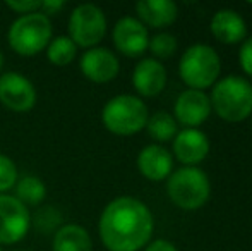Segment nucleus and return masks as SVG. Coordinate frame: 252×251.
I'll use <instances>...</instances> for the list:
<instances>
[{
  "instance_id": "nucleus-30",
  "label": "nucleus",
  "mask_w": 252,
  "mask_h": 251,
  "mask_svg": "<svg viewBox=\"0 0 252 251\" xmlns=\"http://www.w3.org/2000/svg\"><path fill=\"white\" fill-rule=\"evenodd\" d=\"M0 251H3V250H2V246H0Z\"/></svg>"
},
{
  "instance_id": "nucleus-13",
  "label": "nucleus",
  "mask_w": 252,
  "mask_h": 251,
  "mask_svg": "<svg viewBox=\"0 0 252 251\" xmlns=\"http://www.w3.org/2000/svg\"><path fill=\"white\" fill-rule=\"evenodd\" d=\"M209 153V140L199 129H184L173 138V155L186 167L201 164Z\"/></svg>"
},
{
  "instance_id": "nucleus-28",
  "label": "nucleus",
  "mask_w": 252,
  "mask_h": 251,
  "mask_svg": "<svg viewBox=\"0 0 252 251\" xmlns=\"http://www.w3.org/2000/svg\"><path fill=\"white\" fill-rule=\"evenodd\" d=\"M144 251H179V250L175 248L173 243L166 241V239H156V241L150 243Z\"/></svg>"
},
{
  "instance_id": "nucleus-25",
  "label": "nucleus",
  "mask_w": 252,
  "mask_h": 251,
  "mask_svg": "<svg viewBox=\"0 0 252 251\" xmlns=\"http://www.w3.org/2000/svg\"><path fill=\"white\" fill-rule=\"evenodd\" d=\"M5 5L19 16H24V14L38 12L41 2H38V0H9V2H5Z\"/></svg>"
},
{
  "instance_id": "nucleus-4",
  "label": "nucleus",
  "mask_w": 252,
  "mask_h": 251,
  "mask_svg": "<svg viewBox=\"0 0 252 251\" xmlns=\"http://www.w3.org/2000/svg\"><path fill=\"white\" fill-rule=\"evenodd\" d=\"M148 117L146 104L134 95H117L106 102L101 110L103 126L117 136L137 134L146 127Z\"/></svg>"
},
{
  "instance_id": "nucleus-18",
  "label": "nucleus",
  "mask_w": 252,
  "mask_h": 251,
  "mask_svg": "<svg viewBox=\"0 0 252 251\" xmlns=\"http://www.w3.org/2000/svg\"><path fill=\"white\" fill-rule=\"evenodd\" d=\"M52 251H93V241L83 225L65 224L53 234Z\"/></svg>"
},
{
  "instance_id": "nucleus-6",
  "label": "nucleus",
  "mask_w": 252,
  "mask_h": 251,
  "mask_svg": "<svg viewBox=\"0 0 252 251\" xmlns=\"http://www.w3.org/2000/svg\"><path fill=\"white\" fill-rule=\"evenodd\" d=\"M221 71V61L209 45H192L184 52L179 62V74L190 90L202 91L216 83Z\"/></svg>"
},
{
  "instance_id": "nucleus-23",
  "label": "nucleus",
  "mask_w": 252,
  "mask_h": 251,
  "mask_svg": "<svg viewBox=\"0 0 252 251\" xmlns=\"http://www.w3.org/2000/svg\"><path fill=\"white\" fill-rule=\"evenodd\" d=\"M150 52L158 59H168L177 52V38L170 33H156L155 36L150 38L148 45Z\"/></svg>"
},
{
  "instance_id": "nucleus-14",
  "label": "nucleus",
  "mask_w": 252,
  "mask_h": 251,
  "mask_svg": "<svg viewBox=\"0 0 252 251\" xmlns=\"http://www.w3.org/2000/svg\"><path fill=\"white\" fill-rule=\"evenodd\" d=\"M132 84L141 97H156L166 86V71L159 61L153 57L137 62L132 72Z\"/></svg>"
},
{
  "instance_id": "nucleus-22",
  "label": "nucleus",
  "mask_w": 252,
  "mask_h": 251,
  "mask_svg": "<svg viewBox=\"0 0 252 251\" xmlns=\"http://www.w3.org/2000/svg\"><path fill=\"white\" fill-rule=\"evenodd\" d=\"M31 222L40 232L55 234V231H59L60 224H62V214L53 207H43L36 212V215H34Z\"/></svg>"
},
{
  "instance_id": "nucleus-3",
  "label": "nucleus",
  "mask_w": 252,
  "mask_h": 251,
  "mask_svg": "<svg viewBox=\"0 0 252 251\" xmlns=\"http://www.w3.org/2000/svg\"><path fill=\"white\" fill-rule=\"evenodd\" d=\"M211 108L226 122H242L252 114V84L240 76H226L215 84Z\"/></svg>"
},
{
  "instance_id": "nucleus-19",
  "label": "nucleus",
  "mask_w": 252,
  "mask_h": 251,
  "mask_svg": "<svg viewBox=\"0 0 252 251\" xmlns=\"http://www.w3.org/2000/svg\"><path fill=\"white\" fill-rule=\"evenodd\" d=\"M16 194L14 198L19 200L24 207H38L47 198V186L38 176H23L16 182Z\"/></svg>"
},
{
  "instance_id": "nucleus-11",
  "label": "nucleus",
  "mask_w": 252,
  "mask_h": 251,
  "mask_svg": "<svg viewBox=\"0 0 252 251\" xmlns=\"http://www.w3.org/2000/svg\"><path fill=\"white\" fill-rule=\"evenodd\" d=\"M79 69L90 81L98 84L110 83L120 71V62L110 48L94 47L86 50L79 59Z\"/></svg>"
},
{
  "instance_id": "nucleus-29",
  "label": "nucleus",
  "mask_w": 252,
  "mask_h": 251,
  "mask_svg": "<svg viewBox=\"0 0 252 251\" xmlns=\"http://www.w3.org/2000/svg\"><path fill=\"white\" fill-rule=\"evenodd\" d=\"M3 64H5V57H3V52L0 50V72H2V69H3Z\"/></svg>"
},
{
  "instance_id": "nucleus-7",
  "label": "nucleus",
  "mask_w": 252,
  "mask_h": 251,
  "mask_svg": "<svg viewBox=\"0 0 252 251\" xmlns=\"http://www.w3.org/2000/svg\"><path fill=\"white\" fill-rule=\"evenodd\" d=\"M69 38L81 48H94L106 35L105 12L94 3H81L74 7L67 24Z\"/></svg>"
},
{
  "instance_id": "nucleus-1",
  "label": "nucleus",
  "mask_w": 252,
  "mask_h": 251,
  "mask_svg": "<svg viewBox=\"0 0 252 251\" xmlns=\"http://www.w3.org/2000/svg\"><path fill=\"white\" fill-rule=\"evenodd\" d=\"M155 229L151 210L141 200L119 196L101 212L100 239L108 251H139L150 243Z\"/></svg>"
},
{
  "instance_id": "nucleus-9",
  "label": "nucleus",
  "mask_w": 252,
  "mask_h": 251,
  "mask_svg": "<svg viewBox=\"0 0 252 251\" xmlns=\"http://www.w3.org/2000/svg\"><path fill=\"white\" fill-rule=\"evenodd\" d=\"M0 104L17 114L33 110L36 105V88L19 72L0 74Z\"/></svg>"
},
{
  "instance_id": "nucleus-15",
  "label": "nucleus",
  "mask_w": 252,
  "mask_h": 251,
  "mask_svg": "<svg viewBox=\"0 0 252 251\" xmlns=\"http://www.w3.org/2000/svg\"><path fill=\"white\" fill-rule=\"evenodd\" d=\"M137 169L150 181H163L172 174L173 157L159 144H148L137 155Z\"/></svg>"
},
{
  "instance_id": "nucleus-16",
  "label": "nucleus",
  "mask_w": 252,
  "mask_h": 251,
  "mask_svg": "<svg viewBox=\"0 0 252 251\" xmlns=\"http://www.w3.org/2000/svg\"><path fill=\"white\" fill-rule=\"evenodd\" d=\"M211 33L218 41L226 45H235L242 41L247 35L244 17L232 9H221L211 19Z\"/></svg>"
},
{
  "instance_id": "nucleus-20",
  "label": "nucleus",
  "mask_w": 252,
  "mask_h": 251,
  "mask_svg": "<svg viewBox=\"0 0 252 251\" xmlns=\"http://www.w3.org/2000/svg\"><path fill=\"white\" fill-rule=\"evenodd\" d=\"M47 57L53 66L65 67L76 59L77 55V47L69 36H55L52 38V41L48 43Z\"/></svg>"
},
{
  "instance_id": "nucleus-5",
  "label": "nucleus",
  "mask_w": 252,
  "mask_h": 251,
  "mask_svg": "<svg viewBox=\"0 0 252 251\" xmlns=\"http://www.w3.org/2000/svg\"><path fill=\"white\" fill-rule=\"evenodd\" d=\"M168 198L182 210H199L209 200L211 184L206 176L197 167H182L172 172L166 182Z\"/></svg>"
},
{
  "instance_id": "nucleus-24",
  "label": "nucleus",
  "mask_w": 252,
  "mask_h": 251,
  "mask_svg": "<svg viewBox=\"0 0 252 251\" xmlns=\"http://www.w3.org/2000/svg\"><path fill=\"white\" fill-rule=\"evenodd\" d=\"M19 174L12 158L0 153V194H5L16 186Z\"/></svg>"
},
{
  "instance_id": "nucleus-27",
  "label": "nucleus",
  "mask_w": 252,
  "mask_h": 251,
  "mask_svg": "<svg viewBox=\"0 0 252 251\" xmlns=\"http://www.w3.org/2000/svg\"><path fill=\"white\" fill-rule=\"evenodd\" d=\"M63 7H65V2H63V0H43V2H41V7H40V12L45 14L47 17H50V16L59 14Z\"/></svg>"
},
{
  "instance_id": "nucleus-21",
  "label": "nucleus",
  "mask_w": 252,
  "mask_h": 251,
  "mask_svg": "<svg viewBox=\"0 0 252 251\" xmlns=\"http://www.w3.org/2000/svg\"><path fill=\"white\" fill-rule=\"evenodd\" d=\"M146 129L150 136L156 141H170L177 134V121L168 112H155L151 117H148Z\"/></svg>"
},
{
  "instance_id": "nucleus-26",
  "label": "nucleus",
  "mask_w": 252,
  "mask_h": 251,
  "mask_svg": "<svg viewBox=\"0 0 252 251\" xmlns=\"http://www.w3.org/2000/svg\"><path fill=\"white\" fill-rule=\"evenodd\" d=\"M239 62L242 66L244 72L249 74L252 77V36L249 40H246L240 47V52H239Z\"/></svg>"
},
{
  "instance_id": "nucleus-2",
  "label": "nucleus",
  "mask_w": 252,
  "mask_h": 251,
  "mask_svg": "<svg viewBox=\"0 0 252 251\" xmlns=\"http://www.w3.org/2000/svg\"><path fill=\"white\" fill-rule=\"evenodd\" d=\"M52 21L45 14L31 12L12 21L7 31V41L17 55L34 57L43 52L52 41Z\"/></svg>"
},
{
  "instance_id": "nucleus-12",
  "label": "nucleus",
  "mask_w": 252,
  "mask_h": 251,
  "mask_svg": "<svg viewBox=\"0 0 252 251\" xmlns=\"http://www.w3.org/2000/svg\"><path fill=\"white\" fill-rule=\"evenodd\" d=\"M211 102L204 91L186 90L179 95L175 102V121L186 126V129H197L211 114Z\"/></svg>"
},
{
  "instance_id": "nucleus-17",
  "label": "nucleus",
  "mask_w": 252,
  "mask_h": 251,
  "mask_svg": "<svg viewBox=\"0 0 252 251\" xmlns=\"http://www.w3.org/2000/svg\"><path fill=\"white\" fill-rule=\"evenodd\" d=\"M139 21L150 28H166L175 23L179 7L172 0H141L136 3Z\"/></svg>"
},
{
  "instance_id": "nucleus-10",
  "label": "nucleus",
  "mask_w": 252,
  "mask_h": 251,
  "mask_svg": "<svg viewBox=\"0 0 252 251\" xmlns=\"http://www.w3.org/2000/svg\"><path fill=\"white\" fill-rule=\"evenodd\" d=\"M112 40L115 48L126 57H139L148 50L150 35L148 28L137 17L126 16L113 26Z\"/></svg>"
},
{
  "instance_id": "nucleus-8",
  "label": "nucleus",
  "mask_w": 252,
  "mask_h": 251,
  "mask_svg": "<svg viewBox=\"0 0 252 251\" xmlns=\"http://www.w3.org/2000/svg\"><path fill=\"white\" fill-rule=\"evenodd\" d=\"M31 225L30 210L12 194H0V246H10L26 238Z\"/></svg>"
}]
</instances>
